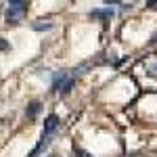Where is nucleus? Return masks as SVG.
I'll list each match as a JSON object with an SVG mask.
<instances>
[{
  "label": "nucleus",
  "instance_id": "1",
  "mask_svg": "<svg viewBox=\"0 0 157 157\" xmlns=\"http://www.w3.org/2000/svg\"><path fill=\"white\" fill-rule=\"evenodd\" d=\"M25 15V6H9L6 11V23L9 25H17Z\"/></svg>",
  "mask_w": 157,
  "mask_h": 157
},
{
  "label": "nucleus",
  "instance_id": "2",
  "mask_svg": "<svg viewBox=\"0 0 157 157\" xmlns=\"http://www.w3.org/2000/svg\"><path fill=\"white\" fill-rule=\"evenodd\" d=\"M113 15H115V11H113L111 6H105V9H94V11H90V17H92V19H101V21H109V19H113Z\"/></svg>",
  "mask_w": 157,
  "mask_h": 157
},
{
  "label": "nucleus",
  "instance_id": "3",
  "mask_svg": "<svg viewBox=\"0 0 157 157\" xmlns=\"http://www.w3.org/2000/svg\"><path fill=\"white\" fill-rule=\"evenodd\" d=\"M52 136H55V134H42V140L38 143V147H36V149H34V151H32L27 157H38L42 151H44V149H48V145L52 143Z\"/></svg>",
  "mask_w": 157,
  "mask_h": 157
},
{
  "label": "nucleus",
  "instance_id": "4",
  "mask_svg": "<svg viewBox=\"0 0 157 157\" xmlns=\"http://www.w3.org/2000/svg\"><path fill=\"white\" fill-rule=\"evenodd\" d=\"M59 124H61V121H59V117H57L55 113L48 115V117L44 120V132H42V134H55L57 130H59Z\"/></svg>",
  "mask_w": 157,
  "mask_h": 157
},
{
  "label": "nucleus",
  "instance_id": "5",
  "mask_svg": "<svg viewBox=\"0 0 157 157\" xmlns=\"http://www.w3.org/2000/svg\"><path fill=\"white\" fill-rule=\"evenodd\" d=\"M40 109H42V105H40L38 101L29 103V105H27V109H25V117H27V120H34L38 113H40Z\"/></svg>",
  "mask_w": 157,
  "mask_h": 157
},
{
  "label": "nucleus",
  "instance_id": "6",
  "mask_svg": "<svg viewBox=\"0 0 157 157\" xmlns=\"http://www.w3.org/2000/svg\"><path fill=\"white\" fill-rule=\"evenodd\" d=\"M73 84H75V80H73V78H65V82H63V84L59 86V90H57V92H59L61 97H67V94L71 92Z\"/></svg>",
  "mask_w": 157,
  "mask_h": 157
},
{
  "label": "nucleus",
  "instance_id": "7",
  "mask_svg": "<svg viewBox=\"0 0 157 157\" xmlns=\"http://www.w3.org/2000/svg\"><path fill=\"white\" fill-rule=\"evenodd\" d=\"M65 78H69L67 71H57V73H55V78H52V90H55V92H57V90H59V86L65 82Z\"/></svg>",
  "mask_w": 157,
  "mask_h": 157
},
{
  "label": "nucleus",
  "instance_id": "8",
  "mask_svg": "<svg viewBox=\"0 0 157 157\" xmlns=\"http://www.w3.org/2000/svg\"><path fill=\"white\" fill-rule=\"evenodd\" d=\"M32 27H34L36 32H48V29H52V21H50V19L42 21V19H40V21H36V23L32 25Z\"/></svg>",
  "mask_w": 157,
  "mask_h": 157
},
{
  "label": "nucleus",
  "instance_id": "9",
  "mask_svg": "<svg viewBox=\"0 0 157 157\" xmlns=\"http://www.w3.org/2000/svg\"><path fill=\"white\" fill-rule=\"evenodd\" d=\"M73 155H75V157H92L90 153H86V151H82V149H78V147L73 149Z\"/></svg>",
  "mask_w": 157,
  "mask_h": 157
},
{
  "label": "nucleus",
  "instance_id": "10",
  "mask_svg": "<svg viewBox=\"0 0 157 157\" xmlns=\"http://www.w3.org/2000/svg\"><path fill=\"white\" fill-rule=\"evenodd\" d=\"M9 48H11V44H9L4 38H0V52H6Z\"/></svg>",
  "mask_w": 157,
  "mask_h": 157
},
{
  "label": "nucleus",
  "instance_id": "11",
  "mask_svg": "<svg viewBox=\"0 0 157 157\" xmlns=\"http://www.w3.org/2000/svg\"><path fill=\"white\" fill-rule=\"evenodd\" d=\"M27 0H9V6H25Z\"/></svg>",
  "mask_w": 157,
  "mask_h": 157
},
{
  "label": "nucleus",
  "instance_id": "12",
  "mask_svg": "<svg viewBox=\"0 0 157 157\" xmlns=\"http://www.w3.org/2000/svg\"><path fill=\"white\" fill-rule=\"evenodd\" d=\"M103 2H105V4H107V6H113V4H117V2H120V0H103Z\"/></svg>",
  "mask_w": 157,
  "mask_h": 157
},
{
  "label": "nucleus",
  "instance_id": "13",
  "mask_svg": "<svg viewBox=\"0 0 157 157\" xmlns=\"http://www.w3.org/2000/svg\"><path fill=\"white\" fill-rule=\"evenodd\" d=\"M149 9H157V0H149Z\"/></svg>",
  "mask_w": 157,
  "mask_h": 157
},
{
  "label": "nucleus",
  "instance_id": "14",
  "mask_svg": "<svg viewBox=\"0 0 157 157\" xmlns=\"http://www.w3.org/2000/svg\"><path fill=\"white\" fill-rule=\"evenodd\" d=\"M149 75H157V65H155V67H151V69H149Z\"/></svg>",
  "mask_w": 157,
  "mask_h": 157
},
{
  "label": "nucleus",
  "instance_id": "15",
  "mask_svg": "<svg viewBox=\"0 0 157 157\" xmlns=\"http://www.w3.org/2000/svg\"><path fill=\"white\" fill-rule=\"evenodd\" d=\"M155 42H157V34L153 36V40H151V44H155Z\"/></svg>",
  "mask_w": 157,
  "mask_h": 157
},
{
  "label": "nucleus",
  "instance_id": "16",
  "mask_svg": "<svg viewBox=\"0 0 157 157\" xmlns=\"http://www.w3.org/2000/svg\"><path fill=\"white\" fill-rule=\"evenodd\" d=\"M46 157H57V155H46Z\"/></svg>",
  "mask_w": 157,
  "mask_h": 157
}]
</instances>
